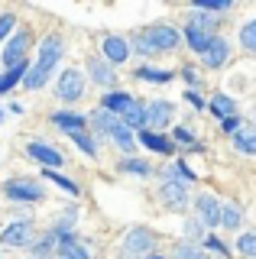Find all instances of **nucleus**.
Listing matches in <instances>:
<instances>
[{"instance_id": "nucleus-17", "label": "nucleus", "mask_w": 256, "mask_h": 259, "mask_svg": "<svg viewBox=\"0 0 256 259\" xmlns=\"http://www.w3.org/2000/svg\"><path fill=\"white\" fill-rule=\"evenodd\" d=\"M52 123L59 126V130H65L68 136L84 133V117H78V113H65V110H59V113H52Z\"/></svg>"}, {"instance_id": "nucleus-22", "label": "nucleus", "mask_w": 256, "mask_h": 259, "mask_svg": "<svg viewBox=\"0 0 256 259\" xmlns=\"http://www.w3.org/2000/svg\"><path fill=\"white\" fill-rule=\"evenodd\" d=\"M26 71H29V68H26V62H20L17 68H7L4 75H0V94H7V91H10V88H17L20 81L26 78Z\"/></svg>"}, {"instance_id": "nucleus-32", "label": "nucleus", "mask_w": 256, "mask_h": 259, "mask_svg": "<svg viewBox=\"0 0 256 259\" xmlns=\"http://www.w3.org/2000/svg\"><path fill=\"white\" fill-rule=\"evenodd\" d=\"M71 140H75V146L84 152V156H98V146H94V140H91L88 133H75Z\"/></svg>"}, {"instance_id": "nucleus-29", "label": "nucleus", "mask_w": 256, "mask_h": 259, "mask_svg": "<svg viewBox=\"0 0 256 259\" xmlns=\"http://www.w3.org/2000/svg\"><path fill=\"white\" fill-rule=\"evenodd\" d=\"M191 10H204V13H224L230 10V0H195Z\"/></svg>"}, {"instance_id": "nucleus-23", "label": "nucleus", "mask_w": 256, "mask_h": 259, "mask_svg": "<svg viewBox=\"0 0 256 259\" xmlns=\"http://www.w3.org/2000/svg\"><path fill=\"white\" fill-rule=\"evenodd\" d=\"M211 110L218 113L221 120H227V117H237V104L230 101L227 94H214V97H211Z\"/></svg>"}, {"instance_id": "nucleus-31", "label": "nucleus", "mask_w": 256, "mask_h": 259, "mask_svg": "<svg viewBox=\"0 0 256 259\" xmlns=\"http://www.w3.org/2000/svg\"><path fill=\"white\" fill-rule=\"evenodd\" d=\"M46 178H49V182H55V185H59V188H65L68 194H78V185L71 182V178L59 175V172H55V168H46Z\"/></svg>"}, {"instance_id": "nucleus-21", "label": "nucleus", "mask_w": 256, "mask_h": 259, "mask_svg": "<svg viewBox=\"0 0 256 259\" xmlns=\"http://www.w3.org/2000/svg\"><path fill=\"white\" fill-rule=\"evenodd\" d=\"M130 101H133V97L126 94V91H107V94L101 97V107L110 110V113H123V107H126Z\"/></svg>"}, {"instance_id": "nucleus-9", "label": "nucleus", "mask_w": 256, "mask_h": 259, "mask_svg": "<svg viewBox=\"0 0 256 259\" xmlns=\"http://www.w3.org/2000/svg\"><path fill=\"white\" fill-rule=\"evenodd\" d=\"M101 52H104V62H110V65H120V62H126L130 59V42H126L123 36H107L101 42Z\"/></svg>"}, {"instance_id": "nucleus-40", "label": "nucleus", "mask_w": 256, "mask_h": 259, "mask_svg": "<svg viewBox=\"0 0 256 259\" xmlns=\"http://www.w3.org/2000/svg\"><path fill=\"white\" fill-rule=\"evenodd\" d=\"M185 230H188V237H198V233H201V230H198V221H188Z\"/></svg>"}, {"instance_id": "nucleus-37", "label": "nucleus", "mask_w": 256, "mask_h": 259, "mask_svg": "<svg viewBox=\"0 0 256 259\" xmlns=\"http://www.w3.org/2000/svg\"><path fill=\"white\" fill-rule=\"evenodd\" d=\"M175 140H179V143H195V133L185 130V126H175Z\"/></svg>"}, {"instance_id": "nucleus-38", "label": "nucleus", "mask_w": 256, "mask_h": 259, "mask_svg": "<svg viewBox=\"0 0 256 259\" xmlns=\"http://www.w3.org/2000/svg\"><path fill=\"white\" fill-rule=\"evenodd\" d=\"M204 246H211V249H218L221 256H227V246H224V243H221L218 237H207V240H204Z\"/></svg>"}, {"instance_id": "nucleus-18", "label": "nucleus", "mask_w": 256, "mask_h": 259, "mask_svg": "<svg viewBox=\"0 0 256 259\" xmlns=\"http://www.w3.org/2000/svg\"><path fill=\"white\" fill-rule=\"evenodd\" d=\"M91 123H94V130H98L101 136H110V133H114V130L120 126V117L101 107V110H94V113H91Z\"/></svg>"}, {"instance_id": "nucleus-2", "label": "nucleus", "mask_w": 256, "mask_h": 259, "mask_svg": "<svg viewBox=\"0 0 256 259\" xmlns=\"http://www.w3.org/2000/svg\"><path fill=\"white\" fill-rule=\"evenodd\" d=\"M140 39L153 49V52H175L179 42H182V32L172 29V26H149V29L140 32Z\"/></svg>"}, {"instance_id": "nucleus-11", "label": "nucleus", "mask_w": 256, "mask_h": 259, "mask_svg": "<svg viewBox=\"0 0 256 259\" xmlns=\"http://www.w3.org/2000/svg\"><path fill=\"white\" fill-rule=\"evenodd\" d=\"M227 59H230V42H227V39H221V36H214L211 46L201 52V62L207 65V68H221Z\"/></svg>"}, {"instance_id": "nucleus-10", "label": "nucleus", "mask_w": 256, "mask_h": 259, "mask_svg": "<svg viewBox=\"0 0 256 259\" xmlns=\"http://www.w3.org/2000/svg\"><path fill=\"white\" fill-rule=\"evenodd\" d=\"M26 156L36 159V162H42L46 168H59L62 162H65V159H62V152L55 149V146H49V143H29L26 146Z\"/></svg>"}, {"instance_id": "nucleus-16", "label": "nucleus", "mask_w": 256, "mask_h": 259, "mask_svg": "<svg viewBox=\"0 0 256 259\" xmlns=\"http://www.w3.org/2000/svg\"><path fill=\"white\" fill-rule=\"evenodd\" d=\"M120 120H123V123L130 126V130H140V126H146V107H143V104L137 101V97H133V101L123 107V113H120Z\"/></svg>"}, {"instance_id": "nucleus-43", "label": "nucleus", "mask_w": 256, "mask_h": 259, "mask_svg": "<svg viewBox=\"0 0 256 259\" xmlns=\"http://www.w3.org/2000/svg\"><path fill=\"white\" fill-rule=\"evenodd\" d=\"M29 259H39V256H29Z\"/></svg>"}, {"instance_id": "nucleus-1", "label": "nucleus", "mask_w": 256, "mask_h": 259, "mask_svg": "<svg viewBox=\"0 0 256 259\" xmlns=\"http://www.w3.org/2000/svg\"><path fill=\"white\" fill-rule=\"evenodd\" d=\"M59 59H62V36H46L42 46H39V59H36L33 68L26 71L23 84H26L29 91H39V88L49 81V75H52L55 65H59Z\"/></svg>"}, {"instance_id": "nucleus-4", "label": "nucleus", "mask_w": 256, "mask_h": 259, "mask_svg": "<svg viewBox=\"0 0 256 259\" xmlns=\"http://www.w3.org/2000/svg\"><path fill=\"white\" fill-rule=\"evenodd\" d=\"M153 243H156V237H153L149 230H143V227L130 230V233L123 237V259H137V256L146 259L149 249H153Z\"/></svg>"}, {"instance_id": "nucleus-14", "label": "nucleus", "mask_w": 256, "mask_h": 259, "mask_svg": "<svg viewBox=\"0 0 256 259\" xmlns=\"http://www.w3.org/2000/svg\"><path fill=\"white\" fill-rule=\"evenodd\" d=\"M172 113H175V107H172L169 101H153V104H149V107H146V123L153 126V133H156V130L169 126Z\"/></svg>"}, {"instance_id": "nucleus-33", "label": "nucleus", "mask_w": 256, "mask_h": 259, "mask_svg": "<svg viewBox=\"0 0 256 259\" xmlns=\"http://www.w3.org/2000/svg\"><path fill=\"white\" fill-rule=\"evenodd\" d=\"M237 249L243 256H256V233H243V237L237 240Z\"/></svg>"}, {"instance_id": "nucleus-7", "label": "nucleus", "mask_w": 256, "mask_h": 259, "mask_svg": "<svg viewBox=\"0 0 256 259\" xmlns=\"http://www.w3.org/2000/svg\"><path fill=\"white\" fill-rule=\"evenodd\" d=\"M195 210H198V221H201L204 227H218V224H221V210H224V204L214 198V194H198Z\"/></svg>"}, {"instance_id": "nucleus-25", "label": "nucleus", "mask_w": 256, "mask_h": 259, "mask_svg": "<svg viewBox=\"0 0 256 259\" xmlns=\"http://www.w3.org/2000/svg\"><path fill=\"white\" fill-rule=\"evenodd\" d=\"M137 78H140V81H153V84H165V81H172V71H162V68H149V65H143V68H137Z\"/></svg>"}, {"instance_id": "nucleus-41", "label": "nucleus", "mask_w": 256, "mask_h": 259, "mask_svg": "<svg viewBox=\"0 0 256 259\" xmlns=\"http://www.w3.org/2000/svg\"><path fill=\"white\" fill-rule=\"evenodd\" d=\"M146 259H165V256H159V253H149V256H146Z\"/></svg>"}, {"instance_id": "nucleus-13", "label": "nucleus", "mask_w": 256, "mask_h": 259, "mask_svg": "<svg viewBox=\"0 0 256 259\" xmlns=\"http://www.w3.org/2000/svg\"><path fill=\"white\" fill-rule=\"evenodd\" d=\"M159 194H162L165 207H172V210H182V207L188 204V188H185V182H175V178H172V182H165Z\"/></svg>"}, {"instance_id": "nucleus-5", "label": "nucleus", "mask_w": 256, "mask_h": 259, "mask_svg": "<svg viewBox=\"0 0 256 259\" xmlns=\"http://www.w3.org/2000/svg\"><path fill=\"white\" fill-rule=\"evenodd\" d=\"M33 240H36L33 221H13L0 233V243H4V246H33Z\"/></svg>"}, {"instance_id": "nucleus-30", "label": "nucleus", "mask_w": 256, "mask_h": 259, "mask_svg": "<svg viewBox=\"0 0 256 259\" xmlns=\"http://www.w3.org/2000/svg\"><path fill=\"white\" fill-rule=\"evenodd\" d=\"M240 46H243L246 52H256V20L243 23V29H240Z\"/></svg>"}, {"instance_id": "nucleus-35", "label": "nucleus", "mask_w": 256, "mask_h": 259, "mask_svg": "<svg viewBox=\"0 0 256 259\" xmlns=\"http://www.w3.org/2000/svg\"><path fill=\"white\" fill-rule=\"evenodd\" d=\"M185 101H191V107H195V110H204V107H211V104H207V101H204V97L198 94V91H188V94H185Z\"/></svg>"}, {"instance_id": "nucleus-36", "label": "nucleus", "mask_w": 256, "mask_h": 259, "mask_svg": "<svg viewBox=\"0 0 256 259\" xmlns=\"http://www.w3.org/2000/svg\"><path fill=\"white\" fill-rule=\"evenodd\" d=\"M240 126H243V123H240V117H227V120H221V130H224V133H237Z\"/></svg>"}, {"instance_id": "nucleus-6", "label": "nucleus", "mask_w": 256, "mask_h": 259, "mask_svg": "<svg viewBox=\"0 0 256 259\" xmlns=\"http://www.w3.org/2000/svg\"><path fill=\"white\" fill-rule=\"evenodd\" d=\"M4 194L10 201H42V185L29 182V178H13V182L4 185Z\"/></svg>"}, {"instance_id": "nucleus-19", "label": "nucleus", "mask_w": 256, "mask_h": 259, "mask_svg": "<svg viewBox=\"0 0 256 259\" xmlns=\"http://www.w3.org/2000/svg\"><path fill=\"white\" fill-rule=\"evenodd\" d=\"M185 39H188V46L195 49L198 55H201L204 49L211 46V39H214V36H211V32H207V29H201V26H195V23H188V26H185Z\"/></svg>"}, {"instance_id": "nucleus-8", "label": "nucleus", "mask_w": 256, "mask_h": 259, "mask_svg": "<svg viewBox=\"0 0 256 259\" xmlns=\"http://www.w3.org/2000/svg\"><path fill=\"white\" fill-rule=\"evenodd\" d=\"M26 49H29V32H17L4 49V68H17L20 62H26Z\"/></svg>"}, {"instance_id": "nucleus-20", "label": "nucleus", "mask_w": 256, "mask_h": 259, "mask_svg": "<svg viewBox=\"0 0 256 259\" xmlns=\"http://www.w3.org/2000/svg\"><path fill=\"white\" fill-rule=\"evenodd\" d=\"M234 146H237V152H243V156H253L256 152V126H240L234 133Z\"/></svg>"}, {"instance_id": "nucleus-24", "label": "nucleus", "mask_w": 256, "mask_h": 259, "mask_svg": "<svg viewBox=\"0 0 256 259\" xmlns=\"http://www.w3.org/2000/svg\"><path fill=\"white\" fill-rule=\"evenodd\" d=\"M110 140H114V143H117L123 152H133V146H137V140H133V130L126 126L123 120H120V126L114 130V133H110Z\"/></svg>"}, {"instance_id": "nucleus-27", "label": "nucleus", "mask_w": 256, "mask_h": 259, "mask_svg": "<svg viewBox=\"0 0 256 259\" xmlns=\"http://www.w3.org/2000/svg\"><path fill=\"white\" fill-rule=\"evenodd\" d=\"M240 221H243V210H240L237 204H224V210H221V224L227 227V230H237Z\"/></svg>"}, {"instance_id": "nucleus-34", "label": "nucleus", "mask_w": 256, "mask_h": 259, "mask_svg": "<svg viewBox=\"0 0 256 259\" xmlns=\"http://www.w3.org/2000/svg\"><path fill=\"white\" fill-rule=\"evenodd\" d=\"M13 26H17V16L13 13H0V42L13 32Z\"/></svg>"}, {"instance_id": "nucleus-39", "label": "nucleus", "mask_w": 256, "mask_h": 259, "mask_svg": "<svg viewBox=\"0 0 256 259\" xmlns=\"http://www.w3.org/2000/svg\"><path fill=\"white\" fill-rule=\"evenodd\" d=\"M182 78H185L188 84H198V71L195 68H185V71H182Z\"/></svg>"}, {"instance_id": "nucleus-28", "label": "nucleus", "mask_w": 256, "mask_h": 259, "mask_svg": "<svg viewBox=\"0 0 256 259\" xmlns=\"http://www.w3.org/2000/svg\"><path fill=\"white\" fill-rule=\"evenodd\" d=\"M55 259H91V256H88V249L75 240V243H62V246H59V256H55Z\"/></svg>"}, {"instance_id": "nucleus-3", "label": "nucleus", "mask_w": 256, "mask_h": 259, "mask_svg": "<svg viewBox=\"0 0 256 259\" xmlns=\"http://www.w3.org/2000/svg\"><path fill=\"white\" fill-rule=\"evenodd\" d=\"M55 94H59V101H65V104H71V101H78V97L84 94V75L78 68H65L59 75V84H55Z\"/></svg>"}, {"instance_id": "nucleus-26", "label": "nucleus", "mask_w": 256, "mask_h": 259, "mask_svg": "<svg viewBox=\"0 0 256 259\" xmlns=\"http://www.w3.org/2000/svg\"><path fill=\"white\" fill-rule=\"evenodd\" d=\"M120 172H130V175L149 178V175H153V165H149V162H143V159H123V162H120Z\"/></svg>"}, {"instance_id": "nucleus-12", "label": "nucleus", "mask_w": 256, "mask_h": 259, "mask_svg": "<svg viewBox=\"0 0 256 259\" xmlns=\"http://www.w3.org/2000/svg\"><path fill=\"white\" fill-rule=\"evenodd\" d=\"M88 71H91V81L94 84H101V88H110L114 91V84H117V75H114V68H110V62H104V59H88Z\"/></svg>"}, {"instance_id": "nucleus-42", "label": "nucleus", "mask_w": 256, "mask_h": 259, "mask_svg": "<svg viewBox=\"0 0 256 259\" xmlns=\"http://www.w3.org/2000/svg\"><path fill=\"white\" fill-rule=\"evenodd\" d=\"M198 259H207V256H198Z\"/></svg>"}, {"instance_id": "nucleus-15", "label": "nucleus", "mask_w": 256, "mask_h": 259, "mask_svg": "<svg viewBox=\"0 0 256 259\" xmlns=\"http://www.w3.org/2000/svg\"><path fill=\"white\" fill-rule=\"evenodd\" d=\"M140 143L146 146V149H153V152H162V156H172V149H175L169 136L153 133V130H143V133H140Z\"/></svg>"}]
</instances>
